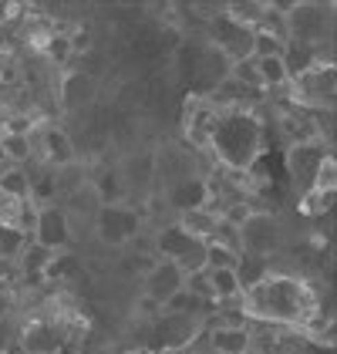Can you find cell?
<instances>
[{
    "mask_svg": "<svg viewBox=\"0 0 337 354\" xmlns=\"http://www.w3.org/2000/svg\"><path fill=\"white\" fill-rule=\"evenodd\" d=\"M159 260H166L172 267H179L182 273H196L206 267V243L196 240V236H189L179 223H172L166 226L162 233H159Z\"/></svg>",
    "mask_w": 337,
    "mask_h": 354,
    "instance_id": "6da1fadb",
    "label": "cell"
},
{
    "mask_svg": "<svg viewBox=\"0 0 337 354\" xmlns=\"http://www.w3.org/2000/svg\"><path fill=\"white\" fill-rule=\"evenodd\" d=\"M142 230V216L128 206V203H118V206H98V216H95V233L105 246H128Z\"/></svg>",
    "mask_w": 337,
    "mask_h": 354,
    "instance_id": "7a4b0ae2",
    "label": "cell"
},
{
    "mask_svg": "<svg viewBox=\"0 0 337 354\" xmlns=\"http://www.w3.org/2000/svg\"><path fill=\"white\" fill-rule=\"evenodd\" d=\"M30 243L48 250V253H55V257L64 253L71 246V216L61 206H55V203L37 206V226L30 233Z\"/></svg>",
    "mask_w": 337,
    "mask_h": 354,
    "instance_id": "3957f363",
    "label": "cell"
},
{
    "mask_svg": "<svg viewBox=\"0 0 337 354\" xmlns=\"http://www.w3.org/2000/svg\"><path fill=\"white\" fill-rule=\"evenodd\" d=\"M182 283H186V273L179 270V267H172L166 260H159L155 263V270L145 277V297H152L155 304H166L172 294H179L182 290Z\"/></svg>",
    "mask_w": 337,
    "mask_h": 354,
    "instance_id": "277c9868",
    "label": "cell"
},
{
    "mask_svg": "<svg viewBox=\"0 0 337 354\" xmlns=\"http://www.w3.org/2000/svg\"><path fill=\"white\" fill-rule=\"evenodd\" d=\"M41 145H44V159L55 165L57 172L68 169V165H75V145H71V138H68L64 129L48 125V129H44V138H41Z\"/></svg>",
    "mask_w": 337,
    "mask_h": 354,
    "instance_id": "5b68a950",
    "label": "cell"
},
{
    "mask_svg": "<svg viewBox=\"0 0 337 354\" xmlns=\"http://www.w3.org/2000/svg\"><path fill=\"white\" fill-rule=\"evenodd\" d=\"M209 344L220 354H247L253 344V334L243 324H223L209 334Z\"/></svg>",
    "mask_w": 337,
    "mask_h": 354,
    "instance_id": "8992f818",
    "label": "cell"
},
{
    "mask_svg": "<svg viewBox=\"0 0 337 354\" xmlns=\"http://www.w3.org/2000/svg\"><path fill=\"white\" fill-rule=\"evenodd\" d=\"M179 226H182L189 236H196V240H202V243H209V240H213V233H216V226H220V213H216L213 206L186 209V213L179 216Z\"/></svg>",
    "mask_w": 337,
    "mask_h": 354,
    "instance_id": "52a82bcc",
    "label": "cell"
},
{
    "mask_svg": "<svg viewBox=\"0 0 337 354\" xmlns=\"http://www.w3.org/2000/svg\"><path fill=\"white\" fill-rule=\"evenodd\" d=\"M0 196L10 203H24L30 199V176L21 165H7L0 169Z\"/></svg>",
    "mask_w": 337,
    "mask_h": 354,
    "instance_id": "ba28073f",
    "label": "cell"
},
{
    "mask_svg": "<svg viewBox=\"0 0 337 354\" xmlns=\"http://www.w3.org/2000/svg\"><path fill=\"white\" fill-rule=\"evenodd\" d=\"M24 351L28 354H55L57 344H55V330H51V324L30 321V324L24 327Z\"/></svg>",
    "mask_w": 337,
    "mask_h": 354,
    "instance_id": "9c48e42d",
    "label": "cell"
},
{
    "mask_svg": "<svg viewBox=\"0 0 337 354\" xmlns=\"http://www.w3.org/2000/svg\"><path fill=\"white\" fill-rule=\"evenodd\" d=\"M253 64H256V78H260L263 88H283V84L290 82L287 64H283V55H277V57H253Z\"/></svg>",
    "mask_w": 337,
    "mask_h": 354,
    "instance_id": "30bf717a",
    "label": "cell"
},
{
    "mask_svg": "<svg viewBox=\"0 0 337 354\" xmlns=\"http://www.w3.org/2000/svg\"><path fill=\"white\" fill-rule=\"evenodd\" d=\"M30 246V236L10 223H0V260H17Z\"/></svg>",
    "mask_w": 337,
    "mask_h": 354,
    "instance_id": "8fae6325",
    "label": "cell"
},
{
    "mask_svg": "<svg viewBox=\"0 0 337 354\" xmlns=\"http://www.w3.org/2000/svg\"><path fill=\"white\" fill-rule=\"evenodd\" d=\"M206 273H209V283H213L216 300H233L243 294V283H240L236 270H209V267H206Z\"/></svg>",
    "mask_w": 337,
    "mask_h": 354,
    "instance_id": "7c38bea8",
    "label": "cell"
},
{
    "mask_svg": "<svg viewBox=\"0 0 337 354\" xmlns=\"http://www.w3.org/2000/svg\"><path fill=\"white\" fill-rule=\"evenodd\" d=\"M91 189H95V196H98L102 206H118V203H125V186H122V176H118V172H105Z\"/></svg>",
    "mask_w": 337,
    "mask_h": 354,
    "instance_id": "4fadbf2b",
    "label": "cell"
},
{
    "mask_svg": "<svg viewBox=\"0 0 337 354\" xmlns=\"http://www.w3.org/2000/svg\"><path fill=\"white\" fill-rule=\"evenodd\" d=\"M206 267L209 270H240V250L223 243H206Z\"/></svg>",
    "mask_w": 337,
    "mask_h": 354,
    "instance_id": "5bb4252c",
    "label": "cell"
},
{
    "mask_svg": "<svg viewBox=\"0 0 337 354\" xmlns=\"http://www.w3.org/2000/svg\"><path fill=\"white\" fill-rule=\"evenodd\" d=\"M334 186H337V162H334V156H320V162H317L314 176H310V189L334 192Z\"/></svg>",
    "mask_w": 337,
    "mask_h": 354,
    "instance_id": "9a60e30c",
    "label": "cell"
},
{
    "mask_svg": "<svg viewBox=\"0 0 337 354\" xmlns=\"http://www.w3.org/2000/svg\"><path fill=\"white\" fill-rule=\"evenodd\" d=\"M331 209H334V192L310 189L300 196V213H304V216H324V213H331Z\"/></svg>",
    "mask_w": 337,
    "mask_h": 354,
    "instance_id": "2e32d148",
    "label": "cell"
},
{
    "mask_svg": "<svg viewBox=\"0 0 337 354\" xmlns=\"http://www.w3.org/2000/svg\"><path fill=\"white\" fill-rule=\"evenodd\" d=\"M17 260H21V267H24V270L48 273V270H51V263H55V253H48V250H41V246L30 243L28 250H24V253L17 257Z\"/></svg>",
    "mask_w": 337,
    "mask_h": 354,
    "instance_id": "e0dca14e",
    "label": "cell"
},
{
    "mask_svg": "<svg viewBox=\"0 0 337 354\" xmlns=\"http://www.w3.org/2000/svg\"><path fill=\"white\" fill-rule=\"evenodd\" d=\"M44 55L51 57L55 64H64L68 57L75 55V51H71V37H68V34H48V37H44Z\"/></svg>",
    "mask_w": 337,
    "mask_h": 354,
    "instance_id": "ac0fdd59",
    "label": "cell"
},
{
    "mask_svg": "<svg viewBox=\"0 0 337 354\" xmlns=\"http://www.w3.org/2000/svg\"><path fill=\"white\" fill-rule=\"evenodd\" d=\"M182 287H186V290H189L196 300H216L206 267H202V270H196V273H186V283H182Z\"/></svg>",
    "mask_w": 337,
    "mask_h": 354,
    "instance_id": "d6986e66",
    "label": "cell"
},
{
    "mask_svg": "<svg viewBox=\"0 0 337 354\" xmlns=\"http://www.w3.org/2000/svg\"><path fill=\"white\" fill-rule=\"evenodd\" d=\"M0 145H3V156H7V159H14V162H24V159H30V138L3 136V132H0Z\"/></svg>",
    "mask_w": 337,
    "mask_h": 354,
    "instance_id": "ffe728a7",
    "label": "cell"
},
{
    "mask_svg": "<svg viewBox=\"0 0 337 354\" xmlns=\"http://www.w3.org/2000/svg\"><path fill=\"white\" fill-rule=\"evenodd\" d=\"M30 132H34V118H28V115H10V118L3 122V136L30 138Z\"/></svg>",
    "mask_w": 337,
    "mask_h": 354,
    "instance_id": "44dd1931",
    "label": "cell"
},
{
    "mask_svg": "<svg viewBox=\"0 0 337 354\" xmlns=\"http://www.w3.org/2000/svg\"><path fill=\"white\" fill-rule=\"evenodd\" d=\"M233 78H236V82L253 84V88H263L260 78H256V64H253V57H247V61H233Z\"/></svg>",
    "mask_w": 337,
    "mask_h": 354,
    "instance_id": "7402d4cb",
    "label": "cell"
},
{
    "mask_svg": "<svg viewBox=\"0 0 337 354\" xmlns=\"http://www.w3.org/2000/svg\"><path fill=\"white\" fill-rule=\"evenodd\" d=\"M310 337H314L317 344L331 348V344H334V321H327V324H324V321H314V324H310Z\"/></svg>",
    "mask_w": 337,
    "mask_h": 354,
    "instance_id": "603a6c76",
    "label": "cell"
},
{
    "mask_svg": "<svg viewBox=\"0 0 337 354\" xmlns=\"http://www.w3.org/2000/svg\"><path fill=\"white\" fill-rule=\"evenodd\" d=\"M155 263H159V257L155 253H135L132 260H128V270L142 273V277H148V273L155 270Z\"/></svg>",
    "mask_w": 337,
    "mask_h": 354,
    "instance_id": "cb8c5ba5",
    "label": "cell"
},
{
    "mask_svg": "<svg viewBox=\"0 0 337 354\" xmlns=\"http://www.w3.org/2000/svg\"><path fill=\"white\" fill-rule=\"evenodd\" d=\"M135 317H145V321H155V317H162V304H155L152 297H145V294H142V300L135 304Z\"/></svg>",
    "mask_w": 337,
    "mask_h": 354,
    "instance_id": "d4e9b609",
    "label": "cell"
},
{
    "mask_svg": "<svg viewBox=\"0 0 337 354\" xmlns=\"http://www.w3.org/2000/svg\"><path fill=\"white\" fill-rule=\"evenodd\" d=\"M17 10H21L17 3H0V24H3V21H7L10 14H17Z\"/></svg>",
    "mask_w": 337,
    "mask_h": 354,
    "instance_id": "484cf974",
    "label": "cell"
},
{
    "mask_svg": "<svg viewBox=\"0 0 337 354\" xmlns=\"http://www.w3.org/2000/svg\"><path fill=\"white\" fill-rule=\"evenodd\" d=\"M3 159H7V156H3V145H0V162H3Z\"/></svg>",
    "mask_w": 337,
    "mask_h": 354,
    "instance_id": "4316f807",
    "label": "cell"
},
{
    "mask_svg": "<svg viewBox=\"0 0 337 354\" xmlns=\"http://www.w3.org/2000/svg\"><path fill=\"white\" fill-rule=\"evenodd\" d=\"M280 354H287V351H280Z\"/></svg>",
    "mask_w": 337,
    "mask_h": 354,
    "instance_id": "83f0119b",
    "label": "cell"
},
{
    "mask_svg": "<svg viewBox=\"0 0 337 354\" xmlns=\"http://www.w3.org/2000/svg\"><path fill=\"white\" fill-rule=\"evenodd\" d=\"M75 354H78V351H75Z\"/></svg>",
    "mask_w": 337,
    "mask_h": 354,
    "instance_id": "f1b7e54d",
    "label": "cell"
}]
</instances>
